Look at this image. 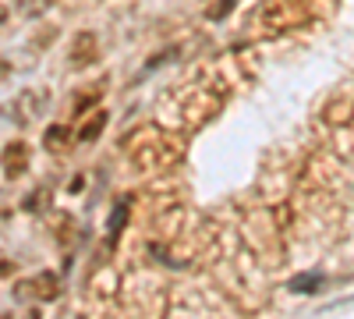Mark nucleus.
Wrapping results in <instances>:
<instances>
[{
    "instance_id": "423d86ee",
    "label": "nucleus",
    "mask_w": 354,
    "mask_h": 319,
    "mask_svg": "<svg viewBox=\"0 0 354 319\" xmlns=\"http://www.w3.org/2000/svg\"><path fill=\"white\" fill-rule=\"evenodd\" d=\"M103 93H106V78H96V82H88V85H82V89H75L71 96V118H82V113L88 110V107H96L100 100H103Z\"/></svg>"
},
{
    "instance_id": "39448f33",
    "label": "nucleus",
    "mask_w": 354,
    "mask_h": 319,
    "mask_svg": "<svg viewBox=\"0 0 354 319\" xmlns=\"http://www.w3.org/2000/svg\"><path fill=\"white\" fill-rule=\"evenodd\" d=\"M28 163H32V149H28V142H21V138L8 142L4 153H0V167H4V174L11 181L21 178V174L28 170Z\"/></svg>"
},
{
    "instance_id": "f257e3e1",
    "label": "nucleus",
    "mask_w": 354,
    "mask_h": 319,
    "mask_svg": "<svg viewBox=\"0 0 354 319\" xmlns=\"http://www.w3.org/2000/svg\"><path fill=\"white\" fill-rule=\"evenodd\" d=\"M131 160H135L138 170H163V167H170L177 160V146L160 128H149L142 135V146L131 153Z\"/></svg>"
},
{
    "instance_id": "20e7f679",
    "label": "nucleus",
    "mask_w": 354,
    "mask_h": 319,
    "mask_svg": "<svg viewBox=\"0 0 354 319\" xmlns=\"http://www.w3.org/2000/svg\"><path fill=\"white\" fill-rule=\"evenodd\" d=\"M100 61V36L96 33H78L71 39V50H68V64L75 71H85Z\"/></svg>"
},
{
    "instance_id": "1a4fd4ad",
    "label": "nucleus",
    "mask_w": 354,
    "mask_h": 319,
    "mask_svg": "<svg viewBox=\"0 0 354 319\" xmlns=\"http://www.w3.org/2000/svg\"><path fill=\"white\" fill-rule=\"evenodd\" d=\"M319 287H322V277L319 273H301V277H294L287 284V291L290 295H308V291H319Z\"/></svg>"
},
{
    "instance_id": "f03ea898",
    "label": "nucleus",
    "mask_w": 354,
    "mask_h": 319,
    "mask_svg": "<svg viewBox=\"0 0 354 319\" xmlns=\"http://www.w3.org/2000/svg\"><path fill=\"white\" fill-rule=\"evenodd\" d=\"M46 107H50V93H46V89H25V93H18L8 107H0V113H4V118H11L18 128H25L28 121H39L43 113H46Z\"/></svg>"
},
{
    "instance_id": "0eeeda50",
    "label": "nucleus",
    "mask_w": 354,
    "mask_h": 319,
    "mask_svg": "<svg viewBox=\"0 0 354 319\" xmlns=\"http://www.w3.org/2000/svg\"><path fill=\"white\" fill-rule=\"evenodd\" d=\"M106 125H110V113L106 110H96L93 118H85V125L78 128V142H96L106 131Z\"/></svg>"
},
{
    "instance_id": "9b49d317",
    "label": "nucleus",
    "mask_w": 354,
    "mask_h": 319,
    "mask_svg": "<svg viewBox=\"0 0 354 319\" xmlns=\"http://www.w3.org/2000/svg\"><path fill=\"white\" fill-rule=\"evenodd\" d=\"M234 4H238V0H216V4L205 8V18H209V21H223L234 11Z\"/></svg>"
},
{
    "instance_id": "7ed1b4c3",
    "label": "nucleus",
    "mask_w": 354,
    "mask_h": 319,
    "mask_svg": "<svg viewBox=\"0 0 354 319\" xmlns=\"http://www.w3.org/2000/svg\"><path fill=\"white\" fill-rule=\"evenodd\" d=\"M15 298L28 302V298H36V302H57L61 298V277H57L53 270H39L32 277H25L15 284Z\"/></svg>"
},
{
    "instance_id": "6e6552de",
    "label": "nucleus",
    "mask_w": 354,
    "mask_h": 319,
    "mask_svg": "<svg viewBox=\"0 0 354 319\" xmlns=\"http://www.w3.org/2000/svg\"><path fill=\"white\" fill-rule=\"evenodd\" d=\"M68 138H71L68 125H50L46 135H43V146H46L50 153H64V149H68Z\"/></svg>"
},
{
    "instance_id": "f8f14e48",
    "label": "nucleus",
    "mask_w": 354,
    "mask_h": 319,
    "mask_svg": "<svg viewBox=\"0 0 354 319\" xmlns=\"http://www.w3.org/2000/svg\"><path fill=\"white\" fill-rule=\"evenodd\" d=\"M11 71H15V68H11V61H4V57H0V82H4Z\"/></svg>"
},
{
    "instance_id": "9d476101",
    "label": "nucleus",
    "mask_w": 354,
    "mask_h": 319,
    "mask_svg": "<svg viewBox=\"0 0 354 319\" xmlns=\"http://www.w3.org/2000/svg\"><path fill=\"white\" fill-rule=\"evenodd\" d=\"M46 199H50V188H36L32 195H25L21 206H25V213H39L46 206Z\"/></svg>"
},
{
    "instance_id": "ddd939ff",
    "label": "nucleus",
    "mask_w": 354,
    "mask_h": 319,
    "mask_svg": "<svg viewBox=\"0 0 354 319\" xmlns=\"http://www.w3.org/2000/svg\"><path fill=\"white\" fill-rule=\"evenodd\" d=\"M15 273V263H8V259H0V277H11Z\"/></svg>"
}]
</instances>
